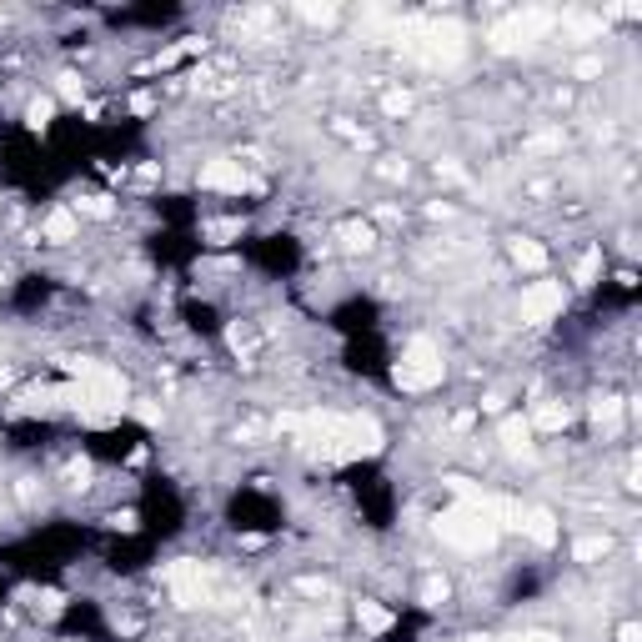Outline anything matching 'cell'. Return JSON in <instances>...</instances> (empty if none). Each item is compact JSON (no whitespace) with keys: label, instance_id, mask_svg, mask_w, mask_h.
I'll return each mask as SVG.
<instances>
[{"label":"cell","instance_id":"cell-1","mask_svg":"<svg viewBox=\"0 0 642 642\" xmlns=\"http://www.w3.org/2000/svg\"><path fill=\"white\" fill-rule=\"evenodd\" d=\"M497 532H502V527L492 522V512H487L482 497H467V502H457V507H447V512L437 517V537H442L447 547L467 552V557L492 552V547H497Z\"/></svg>","mask_w":642,"mask_h":642},{"label":"cell","instance_id":"cell-2","mask_svg":"<svg viewBox=\"0 0 642 642\" xmlns=\"http://www.w3.org/2000/svg\"><path fill=\"white\" fill-rule=\"evenodd\" d=\"M447 377V362H442V347L432 337H412L397 357V387L402 392H427Z\"/></svg>","mask_w":642,"mask_h":642},{"label":"cell","instance_id":"cell-3","mask_svg":"<svg viewBox=\"0 0 642 642\" xmlns=\"http://www.w3.org/2000/svg\"><path fill=\"white\" fill-rule=\"evenodd\" d=\"M567 306V286L562 281H527L522 296H517V316L527 321V327H547V321H557Z\"/></svg>","mask_w":642,"mask_h":642},{"label":"cell","instance_id":"cell-4","mask_svg":"<svg viewBox=\"0 0 642 642\" xmlns=\"http://www.w3.org/2000/svg\"><path fill=\"white\" fill-rule=\"evenodd\" d=\"M196 181H201V191H216V196H241V191L251 186L246 166H241V161H231V156L206 161V166L196 171Z\"/></svg>","mask_w":642,"mask_h":642},{"label":"cell","instance_id":"cell-5","mask_svg":"<svg viewBox=\"0 0 642 642\" xmlns=\"http://www.w3.org/2000/svg\"><path fill=\"white\" fill-rule=\"evenodd\" d=\"M76 236H81V216H76L71 206L46 211V221H41V241H51V246H71Z\"/></svg>","mask_w":642,"mask_h":642},{"label":"cell","instance_id":"cell-6","mask_svg":"<svg viewBox=\"0 0 642 642\" xmlns=\"http://www.w3.org/2000/svg\"><path fill=\"white\" fill-rule=\"evenodd\" d=\"M522 537H527V542H537V547H557V517H552L547 507L522 512Z\"/></svg>","mask_w":642,"mask_h":642},{"label":"cell","instance_id":"cell-7","mask_svg":"<svg viewBox=\"0 0 642 642\" xmlns=\"http://www.w3.org/2000/svg\"><path fill=\"white\" fill-rule=\"evenodd\" d=\"M502 447L517 457V452H532V422L527 417H507L502 422Z\"/></svg>","mask_w":642,"mask_h":642},{"label":"cell","instance_id":"cell-8","mask_svg":"<svg viewBox=\"0 0 642 642\" xmlns=\"http://www.w3.org/2000/svg\"><path fill=\"white\" fill-rule=\"evenodd\" d=\"M512 266L517 271H542L547 266V246H537V241H512Z\"/></svg>","mask_w":642,"mask_h":642},{"label":"cell","instance_id":"cell-9","mask_svg":"<svg viewBox=\"0 0 642 642\" xmlns=\"http://www.w3.org/2000/svg\"><path fill=\"white\" fill-rule=\"evenodd\" d=\"M372 241H377L372 221H347V226H342V246H347V251H372Z\"/></svg>","mask_w":642,"mask_h":642},{"label":"cell","instance_id":"cell-10","mask_svg":"<svg viewBox=\"0 0 642 642\" xmlns=\"http://www.w3.org/2000/svg\"><path fill=\"white\" fill-rule=\"evenodd\" d=\"M597 266H602V251L592 246V251H582V256H577V266H572V281H577V286H592V281H597Z\"/></svg>","mask_w":642,"mask_h":642},{"label":"cell","instance_id":"cell-11","mask_svg":"<svg viewBox=\"0 0 642 642\" xmlns=\"http://www.w3.org/2000/svg\"><path fill=\"white\" fill-rule=\"evenodd\" d=\"M607 552H612V537H577V547H572L577 562H597V557H607Z\"/></svg>","mask_w":642,"mask_h":642},{"label":"cell","instance_id":"cell-12","mask_svg":"<svg viewBox=\"0 0 642 642\" xmlns=\"http://www.w3.org/2000/svg\"><path fill=\"white\" fill-rule=\"evenodd\" d=\"M357 622H362L367 632H382V627H392V612L377 607V602H357Z\"/></svg>","mask_w":642,"mask_h":642},{"label":"cell","instance_id":"cell-13","mask_svg":"<svg viewBox=\"0 0 642 642\" xmlns=\"http://www.w3.org/2000/svg\"><path fill=\"white\" fill-rule=\"evenodd\" d=\"M447 592H452V587H447V577H427V582H422V602H427V607H442V602H447Z\"/></svg>","mask_w":642,"mask_h":642},{"label":"cell","instance_id":"cell-14","mask_svg":"<svg viewBox=\"0 0 642 642\" xmlns=\"http://www.w3.org/2000/svg\"><path fill=\"white\" fill-rule=\"evenodd\" d=\"M51 111H56V101H51V96H36V101L26 106V121H31V126H46Z\"/></svg>","mask_w":642,"mask_h":642},{"label":"cell","instance_id":"cell-15","mask_svg":"<svg viewBox=\"0 0 642 642\" xmlns=\"http://www.w3.org/2000/svg\"><path fill=\"white\" fill-rule=\"evenodd\" d=\"M301 16L316 21V26H332L337 21V6H301Z\"/></svg>","mask_w":642,"mask_h":642},{"label":"cell","instance_id":"cell-16","mask_svg":"<svg viewBox=\"0 0 642 642\" xmlns=\"http://www.w3.org/2000/svg\"><path fill=\"white\" fill-rule=\"evenodd\" d=\"M637 637H642L637 622H622V627H617V642H637Z\"/></svg>","mask_w":642,"mask_h":642},{"label":"cell","instance_id":"cell-17","mask_svg":"<svg viewBox=\"0 0 642 642\" xmlns=\"http://www.w3.org/2000/svg\"><path fill=\"white\" fill-rule=\"evenodd\" d=\"M522 642H562V637H552V632H527Z\"/></svg>","mask_w":642,"mask_h":642},{"label":"cell","instance_id":"cell-18","mask_svg":"<svg viewBox=\"0 0 642 642\" xmlns=\"http://www.w3.org/2000/svg\"><path fill=\"white\" fill-rule=\"evenodd\" d=\"M462 642H497V637H462Z\"/></svg>","mask_w":642,"mask_h":642}]
</instances>
